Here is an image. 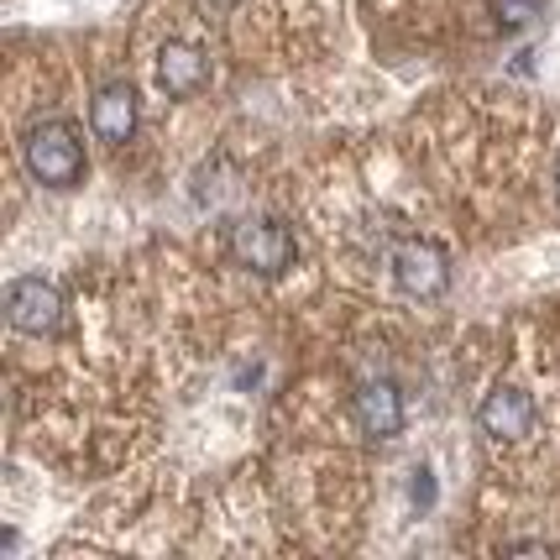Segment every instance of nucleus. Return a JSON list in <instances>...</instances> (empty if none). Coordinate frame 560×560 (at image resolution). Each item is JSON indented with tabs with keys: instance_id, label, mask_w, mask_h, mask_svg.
<instances>
[{
	"instance_id": "obj_1",
	"label": "nucleus",
	"mask_w": 560,
	"mask_h": 560,
	"mask_svg": "<svg viewBox=\"0 0 560 560\" xmlns=\"http://www.w3.org/2000/svg\"><path fill=\"white\" fill-rule=\"evenodd\" d=\"M16 152H22V168L32 173V184H43V189H79L84 168H90L84 137H79V126L69 116H37V121H26Z\"/></svg>"
},
{
	"instance_id": "obj_2",
	"label": "nucleus",
	"mask_w": 560,
	"mask_h": 560,
	"mask_svg": "<svg viewBox=\"0 0 560 560\" xmlns=\"http://www.w3.org/2000/svg\"><path fill=\"white\" fill-rule=\"evenodd\" d=\"M225 257L231 268L257 278H283L299 262V236L278 215H242L225 225Z\"/></svg>"
},
{
	"instance_id": "obj_3",
	"label": "nucleus",
	"mask_w": 560,
	"mask_h": 560,
	"mask_svg": "<svg viewBox=\"0 0 560 560\" xmlns=\"http://www.w3.org/2000/svg\"><path fill=\"white\" fill-rule=\"evenodd\" d=\"M383 272H388L393 289L404 299H415V304H430V299L451 289V257L430 236H393Z\"/></svg>"
},
{
	"instance_id": "obj_4",
	"label": "nucleus",
	"mask_w": 560,
	"mask_h": 560,
	"mask_svg": "<svg viewBox=\"0 0 560 560\" xmlns=\"http://www.w3.org/2000/svg\"><path fill=\"white\" fill-rule=\"evenodd\" d=\"M210 48H199L195 37H168V43H158L152 52V84H158V95L168 100H195L210 90Z\"/></svg>"
},
{
	"instance_id": "obj_5",
	"label": "nucleus",
	"mask_w": 560,
	"mask_h": 560,
	"mask_svg": "<svg viewBox=\"0 0 560 560\" xmlns=\"http://www.w3.org/2000/svg\"><path fill=\"white\" fill-rule=\"evenodd\" d=\"M346 415H351V430L362 440H398L404 435V393L393 377H362L351 398H346Z\"/></svg>"
},
{
	"instance_id": "obj_6",
	"label": "nucleus",
	"mask_w": 560,
	"mask_h": 560,
	"mask_svg": "<svg viewBox=\"0 0 560 560\" xmlns=\"http://www.w3.org/2000/svg\"><path fill=\"white\" fill-rule=\"evenodd\" d=\"M90 131L110 152L137 142V131H142V100L131 90V79H105L95 90V100H90Z\"/></svg>"
},
{
	"instance_id": "obj_7",
	"label": "nucleus",
	"mask_w": 560,
	"mask_h": 560,
	"mask_svg": "<svg viewBox=\"0 0 560 560\" xmlns=\"http://www.w3.org/2000/svg\"><path fill=\"white\" fill-rule=\"evenodd\" d=\"M63 293L58 283H48L43 272H26L16 278L11 289H5V319H11V330H22V336H52L58 325H63Z\"/></svg>"
},
{
	"instance_id": "obj_8",
	"label": "nucleus",
	"mask_w": 560,
	"mask_h": 560,
	"mask_svg": "<svg viewBox=\"0 0 560 560\" xmlns=\"http://www.w3.org/2000/svg\"><path fill=\"white\" fill-rule=\"evenodd\" d=\"M492 5V26L498 32H524V26H535L545 16V0H488Z\"/></svg>"
},
{
	"instance_id": "obj_9",
	"label": "nucleus",
	"mask_w": 560,
	"mask_h": 560,
	"mask_svg": "<svg viewBox=\"0 0 560 560\" xmlns=\"http://www.w3.org/2000/svg\"><path fill=\"white\" fill-rule=\"evenodd\" d=\"M556 184H560V168H556Z\"/></svg>"
}]
</instances>
